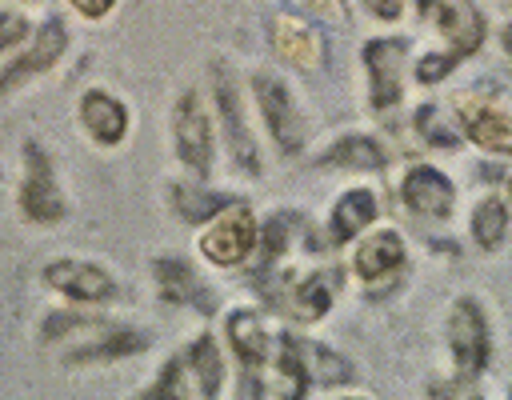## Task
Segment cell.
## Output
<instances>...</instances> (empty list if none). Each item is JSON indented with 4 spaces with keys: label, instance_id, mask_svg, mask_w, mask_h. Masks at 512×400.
I'll list each match as a JSON object with an SVG mask.
<instances>
[{
    "label": "cell",
    "instance_id": "cell-16",
    "mask_svg": "<svg viewBox=\"0 0 512 400\" xmlns=\"http://www.w3.org/2000/svg\"><path fill=\"white\" fill-rule=\"evenodd\" d=\"M432 8H436V24H440L444 40L452 44V56L456 60L460 56H472L480 48V40H484V16L472 4H464V0H456V4H432Z\"/></svg>",
    "mask_w": 512,
    "mask_h": 400
},
{
    "label": "cell",
    "instance_id": "cell-9",
    "mask_svg": "<svg viewBox=\"0 0 512 400\" xmlns=\"http://www.w3.org/2000/svg\"><path fill=\"white\" fill-rule=\"evenodd\" d=\"M272 48L280 60H288L300 72H316L324 68V40L312 24H304L292 12H276L272 16Z\"/></svg>",
    "mask_w": 512,
    "mask_h": 400
},
{
    "label": "cell",
    "instance_id": "cell-26",
    "mask_svg": "<svg viewBox=\"0 0 512 400\" xmlns=\"http://www.w3.org/2000/svg\"><path fill=\"white\" fill-rule=\"evenodd\" d=\"M416 128H420V136H424L428 144H436V148H456V144H460V136H456V128L448 124V112H444L440 104H424V108L416 112Z\"/></svg>",
    "mask_w": 512,
    "mask_h": 400
},
{
    "label": "cell",
    "instance_id": "cell-29",
    "mask_svg": "<svg viewBox=\"0 0 512 400\" xmlns=\"http://www.w3.org/2000/svg\"><path fill=\"white\" fill-rule=\"evenodd\" d=\"M28 36V16L24 12H0V52L16 48Z\"/></svg>",
    "mask_w": 512,
    "mask_h": 400
},
{
    "label": "cell",
    "instance_id": "cell-33",
    "mask_svg": "<svg viewBox=\"0 0 512 400\" xmlns=\"http://www.w3.org/2000/svg\"><path fill=\"white\" fill-rule=\"evenodd\" d=\"M508 196H512V180H508Z\"/></svg>",
    "mask_w": 512,
    "mask_h": 400
},
{
    "label": "cell",
    "instance_id": "cell-28",
    "mask_svg": "<svg viewBox=\"0 0 512 400\" xmlns=\"http://www.w3.org/2000/svg\"><path fill=\"white\" fill-rule=\"evenodd\" d=\"M456 68V56L452 52H436V56H424L420 64H416V80L420 84H436V80H444V72H452Z\"/></svg>",
    "mask_w": 512,
    "mask_h": 400
},
{
    "label": "cell",
    "instance_id": "cell-2",
    "mask_svg": "<svg viewBox=\"0 0 512 400\" xmlns=\"http://www.w3.org/2000/svg\"><path fill=\"white\" fill-rule=\"evenodd\" d=\"M20 212L32 224H56L64 220L68 204L56 184V172L40 144H24V184H20Z\"/></svg>",
    "mask_w": 512,
    "mask_h": 400
},
{
    "label": "cell",
    "instance_id": "cell-10",
    "mask_svg": "<svg viewBox=\"0 0 512 400\" xmlns=\"http://www.w3.org/2000/svg\"><path fill=\"white\" fill-rule=\"evenodd\" d=\"M44 280L56 292H64L72 300H84V304H100V300H112L116 296L112 276L100 264H88V260H52L44 268Z\"/></svg>",
    "mask_w": 512,
    "mask_h": 400
},
{
    "label": "cell",
    "instance_id": "cell-14",
    "mask_svg": "<svg viewBox=\"0 0 512 400\" xmlns=\"http://www.w3.org/2000/svg\"><path fill=\"white\" fill-rule=\"evenodd\" d=\"M64 44H68V40H64V24H60V20H48V24L40 28V36L32 40V48L0 72V92H8V88H16V84L32 80L36 72H48V68L64 56Z\"/></svg>",
    "mask_w": 512,
    "mask_h": 400
},
{
    "label": "cell",
    "instance_id": "cell-6",
    "mask_svg": "<svg viewBox=\"0 0 512 400\" xmlns=\"http://www.w3.org/2000/svg\"><path fill=\"white\" fill-rule=\"evenodd\" d=\"M172 132H176V156L184 160V168H192L196 176H204L212 168V124H208L196 92H184L176 100Z\"/></svg>",
    "mask_w": 512,
    "mask_h": 400
},
{
    "label": "cell",
    "instance_id": "cell-11",
    "mask_svg": "<svg viewBox=\"0 0 512 400\" xmlns=\"http://www.w3.org/2000/svg\"><path fill=\"white\" fill-rule=\"evenodd\" d=\"M456 112H460L464 132H468L472 144H480L488 152H508L512 156V112H504L496 104H484L476 96H460Z\"/></svg>",
    "mask_w": 512,
    "mask_h": 400
},
{
    "label": "cell",
    "instance_id": "cell-18",
    "mask_svg": "<svg viewBox=\"0 0 512 400\" xmlns=\"http://www.w3.org/2000/svg\"><path fill=\"white\" fill-rule=\"evenodd\" d=\"M80 120H84V128H88L100 144H116V140L128 132V112H124V104H120L116 96H108V92H84V100H80Z\"/></svg>",
    "mask_w": 512,
    "mask_h": 400
},
{
    "label": "cell",
    "instance_id": "cell-12",
    "mask_svg": "<svg viewBox=\"0 0 512 400\" xmlns=\"http://www.w3.org/2000/svg\"><path fill=\"white\" fill-rule=\"evenodd\" d=\"M352 264H356V276H360V280L368 284V292L376 296L380 284H388V280L404 268V240H400L396 232H372V236L360 240Z\"/></svg>",
    "mask_w": 512,
    "mask_h": 400
},
{
    "label": "cell",
    "instance_id": "cell-8",
    "mask_svg": "<svg viewBox=\"0 0 512 400\" xmlns=\"http://www.w3.org/2000/svg\"><path fill=\"white\" fill-rule=\"evenodd\" d=\"M212 88H216V108H220V120H224L228 152H232V160L248 176H256L260 172V156H256V144L248 136V124H244V112H240V96H236V84H232L228 68H216L212 72Z\"/></svg>",
    "mask_w": 512,
    "mask_h": 400
},
{
    "label": "cell",
    "instance_id": "cell-24",
    "mask_svg": "<svg viewBox=\"0 0 512 400\" xmlns=\"http://www.w3.org/2000/svg\"><path fill=\"white\" fill-rule=\"evenodd\" d=\"M296 348H300V360H304V376L308 380H320V384H344V380H352V364H344L324 344H296Z\"/></svg>",
    "mask_w": 512,
    "mask_h": 400
},
{
    "label": "cell",
    "instance_id": "cell-25",
    "mask_svg": "<svg viewBox=\"0 0 512 400\" xmlns=\"http://www.w3.org/2000/svg\"><path fill=\"white\" fill-rule=\"evenodd\" d=\"M172 204H176V212H180L184 220L200 224V220H208V216L224 212V208H228V196L200 192V188H192V184H176V188H172Z\"/></svg>",
    "mask_w": 512,
    "mask_h": 400
},
{
    "label": "cell",
    "instance_id": "cell-27",
    "mask_svg": "<svg viewBox=\"0 0 512 400\" xmlns=\"http://www.w3.org/2000/svg\"><path fill=\"white\" fill-rule=\"evenodd\" d=\"M256 240H260V268H272V264L284 256L288 240H292V216H276V220H268L264 232H256Z\"/></svg>",
    "mask_w": 512,
    "mask_h": 400
},
{
    "label": "cell",
    "instance_id": "cell-15",
    "mask_svg": "<svg viewBox=\"0 0 512 400\" xmlns=\"http://www.w3.org/2000/svg\"><path fill=\"white\" fill-rule=\"evenodd\" d=\"M336 280H340V276H336L332 268H320V272H308L304 280H296V284L288 288V300H284L288 316H292V320H300V324L320 320V316L332 308Z\"/></svg>",
    "mask_w": 512,
    "mask_h": 400
},
{
    "label": "cell",
    "instance_id": "cell-4",
    "mask_svg": "<svg viewBox=\"0 0 512 400\" xmlns=\"http://www.w3.org/2000/svg\"><path fill=\"white\" fill-rule=\"evenodd\" d=\"M252 92H256V104H260V116L276 140L280 152H300L304 144V124H300V112L288 96V88L272 76V72H256L252 76Z\"/></svg>",
    "mask_w": 512,
    "mask_h": 400
},
{
    "label": "cell",
    "instance_id": "cell-17",
    "mask_svg": "<svg viewBox=\"0 0 512 400\" xmlns=\"http://www.w3.org/2000/svg\"><path fill=\"white\" fill-rule=\"evenodd\" d=\"M152 276H156V288H160V296H164L168 304H196V308H204V312L212 308L208 288L200 284V276H196L184 260L164 256V260L152 264Z\"/></svg>",
    "mask_w": 512,
    "mask_h": 400
},
{
    "label": "cell",
    "instance_id": "cell-5",
    "mask_svg": "<svg viewBox=\"0 0 512 400\" xmlns=\"http://www.w3.org/2000/svg\"><path fill=\"white\" fill-rule=\"evenodd\" d=\"M448 348L456 356L460 376H468V380L488 364V324H484L480 304L468 296L456 300L448 312Z\"/></svg>",
    "mask_w": 512,
    "mask_h": 400
},
{
    "label": "cell",
    "instance_id": "cell-31",
    "mask_svg": "<svg viewBox=\"0 0 512 400\" xmlns=\"http://www.w3.org/2000/svg\"><path fill=\"white\" fill-rule=\"evenodd\" d=\"M368 8H372V12H376V16H384V20H396V16H400V8H404V4H400V0H372V4H368Z\"/></svg>",
    "mask_w": 512,
    "mask_h": 400
},
{
    "label": "cell",
    "instance_id": "cell-13",
    "mask_svg": "<svg viewBox=\"0 0 512 400\" xmlns=\"http://www.w3.org/2000/svg\"><path fill=\"white\" fill-rule=\"evenodd\" d=\"M400 196H404V204H408L416 216H432V220H444V216L452 212V200H456L452 180H448L444 172L428 168V164H420V168H412V172L404 176Z\"/></svg>",
    "mask_w": 512,
    "mask_h": 400
},
{
    "label": "cell",
    "instance_id": "cell-30",
    "mask_svg": "<svg viewBox=\"0 0 512 400\" xmlns=\"http://www.w3.org/2000/svg\"><path fill=\"white\" fill-rule=\"evenodd\" d=\"M80 16H88V20H100V16H108V8H116L112 0H76L72 4Z\"/></svg>",
    "mask_w": 512,
    "mask_h": 400
},
{
    "label": "cell",
    "instance_id": "cell-20",
    "mask_svg": "<svg viewBox=\"0 0 512 400\" xmlns=\"http://www.w3.org/2000/svg\"><path fill=\"white\" fill-rule=\"evenodd\" d=\"M376 212H380V204H376L372 192H364V188L344 192V196L336 200V208H332V220H328V236H332V244L352 240L360 228H368V224L376 220Z\"/></svg>",
    "mask_w": 512,
    "mask_h": 400
},
{
    "label": "cell",
    "instance_id": "cell-7",
    "mask_svg": "<svg viewBox=\"0 0 512 400\" xmlns=\"http://www.w3.org/2000/svg\"><path fill=\"white\" fill-rule=\"evenodd\" d=\"M404 40H368L364 68H368V100L372 108H392L400 100V72H404Z\"/></svg>",
    "mask_w": 512,
    "mask_h": 400
},
{
    "label": "cell",
    "instance_id": "cell-22",
    "mask_svg": "<svg viewBox=\"0 0 512 400\" xmlns=\"http://www.w3.org/2000/svg\"><path fill=\"white\" fill-rule=\"evenodd\" d=\"M324 164H332V168H380L384 164V148L372 136H340L324 152Z\"/></svg>",
    "mask_w": 512,
    "mask_h": 400
},
{
    "label": "cell",
    "instance_id": "cell-32",
    "mask_svg": "<svg viewBox=\"0 0 512 400\" xmlns=\"http://www.w3.org/2000/svg\"><path fill=\"white\" fill-rule=\"evenodd\" d=\"M500 40H504V52H508V56H512V24H508V28H504V32H500Z\"/></svg>",
    "mask_w": 512,
    "mask_h": 400
},
{
    "label": "cell",
    "instance_id": "cell-21",
    "mask_svg": "<svg viewBox=\"0 0 512 400\" xmlns=\"http://www.w3.org/2000/svg\"><path fill=\"white\" fill-rule=\"evenodd\" d=\"M228 340H232V352L240 356V364L248 372H260L264 360H268V332L260 324L256 312H236L228 316Z\"/></svg>",
    "mask_w": 512,
    "mask_h": 400
},
{
    "label": "cell",
    "instance_id": "cell-1",
    "mask_svg": "<svg viewBox=\"0 0 512 400\" xmlns=\"http://www.w3.org/2000/svg\"><path fill=\"white\" fill-rule=\"evenodd\" d=\"M224 380V360L216 352L212 336H200L192 348H184L164 372L160 380L144 392L148 400H168V396H216Z\"/></svg>",
    "mask_w": 512,
    "mask_h": 400
},
{
    "label": "cell",
    "instance_id": "cell-3",
    "mask_svg": "<svg viewBox=\"0 0 512 400\" xmlns=\"http://www.w3.org/2000/svg\"><path fill=\"white\" fill-rule=\"evenodd\" d=\"M256 248V216L248 204H228L212 216L208 232L200 236V252L212 264H240Z\"/></svg>",
    "mask_w": 512,
    "mask_h": 400
},
{
    "label": "cell",
    "instance_id": "cell-19",
    "mask_svg": "<svg viewBox=\"0 0 512 400\" xmlns=\"http://www.w3.org/2000/svg\"><path fill=\"white\" fill-rule=\"evenodd\" d=\"M140 348H144V336H140V332L100 324V328L92 332V340H84V344L68 348V364H88V360H120V356L140 352Z\"/></svg>",
    "mask_w": 512,
    "mask_h": 400
},
{
    "label": "cell",
    "instance_id": "cell-23",
    "mask_svg": "<svg viewBox=\"0 0 512 400\" xmlns=\"http://www.w3.org/2000/svg\"><path fill=\"white\" fill-rule=\"evenodd\" d=\"M504 232H508V204L500 196H484L472 212V240L492 252V248H500Z\"/></svg>",
    "mask_w": 512,
    "mask_h": 400
}]
</instances>
